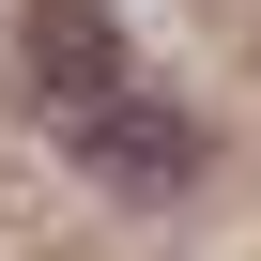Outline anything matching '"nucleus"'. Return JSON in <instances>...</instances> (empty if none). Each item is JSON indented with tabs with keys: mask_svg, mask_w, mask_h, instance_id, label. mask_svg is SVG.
Masks as SVG:
<instances>
[{
	"mask_svg": "<svg viewBox=\"0 0 261 261\" xmlns=\"http://www.w3.org/2000/svg\"><path fill=\"white\" fill-rule=\"evenodd\" d=\"M31 92H46V123L77 139L92 108H123L139 92V46H123V16L108 0H31Z\"/></svg>",
	"mask_w": 261,
	"mask_h": 261,
	"instance_id": "1",
	"label": "nucleus"
},
{
	"mask_svg": "<svg viewBox=\"0 0 261 261\" xmlns=\"http://www.w3.org/2000/svg\"><path fill=\"white\" fill-rule=\"evenodd\" d=\"M77 154H92L108 185H185V169H200V123H185V108L139 77L123 108H92V123H77Z\"/></svg>",
	"mask_w": 261,
	"mask_h": 261,
	"instance_id": "2",
	"label": "nucleus"
}]
</instances>
